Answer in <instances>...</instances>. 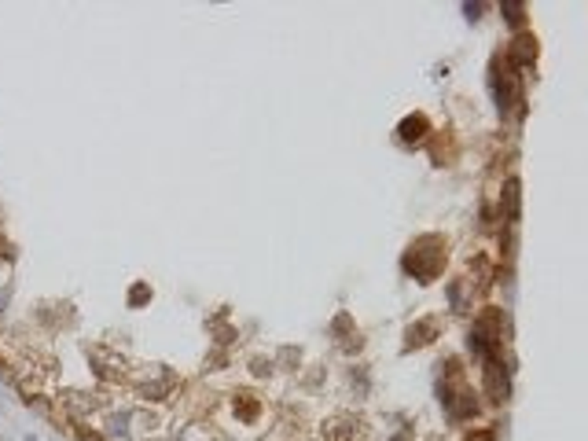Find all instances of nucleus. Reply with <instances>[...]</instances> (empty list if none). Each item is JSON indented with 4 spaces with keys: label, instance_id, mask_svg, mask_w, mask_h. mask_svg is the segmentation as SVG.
Wrapping results in <instances>:
<instances>
[{
    "label": "nucleus",
    "instance_id": "obj_1",
    "mask_svg": "<svg viewBox=\"0 0 588 441\" xmlns=\"http://www.w3.org/2000/svg\"><path fill=\"white\" fill-rule=\"evenodd\" d=\"M434 243H437V236H427V239L412 243V250L404 254V269L416 272V280H430V276H437L441 261H445V250H430Z\"/></svg>",
    "mask_w": 588,
    "mask_h": 441
},
{
    "label": "nucleus",
    "instance_id": "obj_7",
    "mask_svg": "<svg viewBox=\"0 0 588 441\" xmlns=\"http://www.w3.org/2000/svg\"><path fill=\"white\" fill-rule=\"evenodd\" d=\"M500 11H504V15H508V19H511V23H522V4H504Z\"/></svg>",
    "mask_w": 588,
    "mask_h": 441
},
{
    "label": "nucleus",
    "instance_id": "obj_8",
    "mask_svg": "<svg viewBox=\"0 0 588 441\" xmlns=\"http://www.w3.org/2000/svg\"><path fill=\"white\" fill-rule=\"evenodd\" d=\"M143 298H147V287H136V290H133V305H140Z\"/></svg>",
    "mask_w": 588,
    "mask_h": 441
},
{
    "label": "nucleus",
    "instance_id": "obj_5",
    "mask_svg": "<svg viewBox=\"0 0 588 441\" xmlns=\"http://www.w3.org/2000/svg\"><path fill=\"white\" fill-rule=\"evenodd\" d=\"M427 335H434V324H419V328H408V346H427Z\"/></svg>",
    "mask_w": 588,
    "mask_h": 441
},
{
    "label": "nucleus",
    "instance_id": "obj_2",
    "mask_svg": "<svg viewBox=\"0 0 588 441\" xmlns=\"http://www.w3.org/2000/svg\"><path fill=\"white\" fill-rule=\"evenodd\" d=\"M485 390H489V397H493V401L508 397V379H504V368L493 361V357L485 361Z\"/></svg>",
    "mask_w": 588,
    "mask_h": 441
},
{
    "label": "nucleus",
    "instance_id": "obj_3",
    "mask_svg": "<svg viewBox=\"0 0 588 441\" xmlns=\"http://www.w3.org/2000/svg\"><path fill=\"white\" fill-rule=\"evenodd\" d=\"M397 133H401V140H404V143H416V140L427 136V118H423V114H408V118L401 122Z\"/></svg>",
    "mask_w": 588,
    "mask_h": 441
},
{
    "label": "nucleus",
    "instance_id": "obj_4",
    "mask_svg": "<svg viewBox=\"0 0 588 441\" xmlns=\"http://www.w3.org/2000/svg\"><path fill=\"white\" fill-rule=\"evenodd\" d=\"M533 59H537V41H533V37H518L515 48H511V63H518V67H530Z\"/></svg>",
    "mask_w": 588,
    "mask_h": 441
},
{
    "label": "nucleus",
    "instance_id": "obj_9",
    "mask_svg": "<svg viewBox=\"0 0 588 441\" xmlns=\"http://www.w3.org/2000/svg\"><path fill=\"white\" fill-rule=\"evenodd\" d=\"M467 441H493V434H489V430H478V434H471Z\"/></svg>",
    "mask_w": 588,
    "mask_h": 441
},
{
    "label": "nucleus",
    "instance_id": "obj_6",
    "mask_svg": "<svg viewBox=\"0 0 588 441\" xmlns=\"http://www.w3.org/2000/svg\"><path fill=\"white\" fill-rule=\"evenodd\" d=\"M504 199H508V217L515 221V217H518V181H508V188H504Z\"/></svg>",
    "mask_w": 588,
    "mask_h": 441
}]
</instances>
